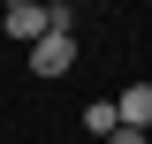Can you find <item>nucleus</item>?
<instances>
[{
	"label": "nucleus",
	"mask_w": 152,
	"mask_h": 144,
	"mask_svg": "<svg viewBox=\"0 0 152 144\" xmlns=\"http://www.w3.org/2000/svg\"><path fill=\"white\" fill-rule=\"evenodd\" d=\"M0 31L15 38V46H38L46 31H76V8H69V0H8Z\"/></svg>",
	"instance_id": "f257e3e1"
},
{
	"label": "nucleus",
	"mask_w": 152,
	"mask_h": 144,
	"mask_svg": "<svg viewBox=\"0 0 152 144\" xmlns=\"http://www.w3.org/2000/svg\"><path fill=\"white\" fill-rule=\"evenodd\" d=\"M76 68V31H46L31 46V76H69Z\"/></svg>",
	"instance_id": "f03ea898"
},
{
	"label": "nucleus",
	"mask_w": 152,
	"mask_h": 144,
	"mask_svg": "<svg viewBox=\"0 0 152 144\" xmlns=\"http://www.w3.org/2000/svg\"><path fill=\"white\" fill-rule=\"evenodd\" d=\"M114 121L145 137V129H152V84H129V91H122V99H114Z\"/></svg>",
	"instance_id": "7ed1b4c3"
},
{
	"label": "nucleus",
	"mask_w": 152,
	"mask_h": 144,
	"mask_svg": "<svg viewBox=\"0 0 152 144\" xmlns=\"http://www.w3.org/2000/svg\"><path fill=\"white\" fill-rule=\"evenodd\" d=\"M84 129H91V137H114V129H122L114 121V99H91V106H84Z\"/></svg>",
	"instance_id": "20e7f679"
},
{
	"label": "nucleus",
	"mask_w": 152,
	"mask_h": 144,
	"mask_svg": "<svg viewBox=\"0 0 152 144\" xmlns=\"http://www.w3.org/2000/svg\"><path fill=\"white\" fill-rule=\"evenodd\" d=\"M107 144H152V137H137V129H114V137H107Z\"/></svg>",
	"instance_id": "39448f33"
}]
</instances>
